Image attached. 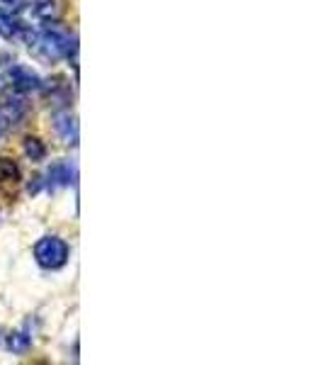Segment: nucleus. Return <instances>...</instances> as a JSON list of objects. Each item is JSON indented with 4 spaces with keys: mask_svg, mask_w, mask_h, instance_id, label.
<instances>
[{
    "mask_svg": "<svg viewBox=\"0 0 323 365\" xmlns=\"http://www.w3.org/2000/svg\"><path fill=\"white\" fill-rule=\"evenodd\" d=\"M73 166L70 163H54L49 170V185L51 187H61V185H68L73 180Z\"/></svg>",
    "mask_w": 323,
    "mask_h": 365,
    "instance_id": "7",
    "label": "nucleus"
},
{
    "mask_svg": "<svg viewBox=\"0 0 323 365\" xmlns=\"http://www.w3.org/2000/svg\"><path fill=\"white\" fill-rule=\"evenodd\" d=\"M29 344H32V339H29L25 331H15V334H10V339H8V349L13 353H25L29 349Z\"/></svg>",
    "mask_w": 323,
    "mask_h": 365,
    "instance_id": "8",
    "label": "nucleus"
},
{
    "mask_svg": "<svg viewBox=\"0 0 323 365\" xmlns=\"http://www.w3.org/2000/svg\"><path fill=\"white\" fill-rule=\"evenodd\" d=\"M17 185H20V168L10 158H0V200L10 202L15 197Z\"/></svg>",
    "mask_w": 323,
    "mask_h": 365,
    "instance_id": "3",
    "label": "nucleus"
},
{
    "mask_svg": "<svg viewBox=\"0 0 323 365\" xmlns=\"http://www.w3.org/2000/svg\"><path fill=\"white\" fill-rule=\"evenodd\" d=\"M25 115V105L22 100H8V103L0 108V127L3 125H17Z\"/></svg>",
    "mask_w": 323,
    "mask_h": 365,
    "instance_id": "6",
    "label": "nucleus"
},
{
    "mask_svg": "<svg viewBox=\"0 0 323 365\" xmlns=\"http://www.w3.org/2000/svg\"><path fill=\"white\" fill-rule=\"evenodd\" d=\"M54 127L66 144H75V141H78V125H75V117L70 113H56Z\"/></svg>",
    "mask_w": 323,
    "mask_h": 365,
    "instance_id": "5",
    "label": "nucleus"
},
{
    "mask_svg": "<svg viewBox=\"0 0 323 365\" xmlns=\"http://www.w3.org/2000/svg\"><path fill=\"white\" fill-rule=\"evenodd\" d=\"M34 256H37L39 266L54 270V268H61L63 263H66L68 246L56 237H46L42 241H37V246H34Z\"/></svg>",
    "mask_w": 323,
    "mask_h": 365,
    "instance_id": "2",
    "label": "nucleus"
},
{
    "mask_svg": "<svg viewBox=\"0 0 323 365\" xmlns=\"http://www.w3.org/2000/svg\"><path fill=\"white\" fill-rule=\"evenodd\" d=\"M8 81L10 86L15 88L17 93H29V91H37L39 86V78L32 68H25V66H13L8 71Z\"/></svg>",
    "mask_w": 323,
    "mask_h": 365,
    "instance_id": "4",
    "label": "nucleus"
},
{
    "mask_svg": "<svg viewBox=\"0 0 323 365\" xmlns=\"http://www.w3.org/2000/svg\"><path fill=\"white\" fill-rule=\"evenodd\" d=\"M29 49L37 56L46 58V61H56L61 56H70V51H75V44L70 42L68 34L58 32L56 27H44L39 32H32Z\"/></svg>",
    "mask_w": 323,
    "mask_h": 365,
    "instance_id": "1",
    "label": "nucleus"
},
{
    "mask_svg": "<svg viewBox=\"0 0 323 365\" xmlns=\"http://www.w3.org/2000/svg\"><path fill=\"white\" fill-rule=\"evenodd\" d=\"M25 154L32 158V161H42L46 149H44V144L37 137H27L25 139Z\"/></svg>",
    "mask_w": 323,
    "mask_h": 365,
    "instance_id": "9",
    "label": "nucleus"
},
{
    "mask_svg": "<svg viewBox=\"0 0 323 365\" xmlns=\"http://www.w3.org/2000/svg\"><path fill=\"white\" fill-rule=\"evenodd\" d=\"M22 0H0V5H3V10H17L20 8Z\"/></svg>",
    "mask_w": 323,
    "mask_h": 365,
    "instance_id": "10",
    "label": "nucleus"
}]
</instances>
